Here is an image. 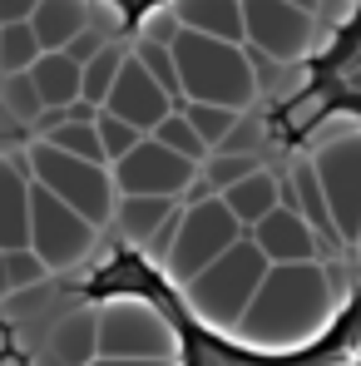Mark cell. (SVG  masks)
<instances>
[{"label": "cell", "instance_id": "6da1fadb", "mask_svg": "<svg viewBox=\"0 0 361 366\" xmlns=\"http://www.w3.org/2000/svg\"><path fill=\"white\" fill-rule=\"evenodd\" d=\"M169 55H174V69H179L183 99H193V104H223V109L247 114V104L262 94L242 45L198 35V30H174Z\"/></svg>", "mask_w": 361, "mask_h": 366}, {"label": "cell", "instance_id": "7a4b0ae2", "mask_svg": "<svg viewBox=\"0 0 361 366\" xmlns=\"http://www.w3.org/2000/svg\"><path fill=\"white\" fill-rule=\"evenodd\" d=\"M238 238H242L238 218H233V213L223 208V198L213 193V198H193V203H183L179 218L149 243V252H159V262H164L159 277L188 282L193 272H203L218 252H228Z\"/></svg>", "mask_w": 361, "mask_h": 366}, {"label": "cell", "instance_id": "3957f363", "mask_svg": "<svg viewBox=\"0 0 361 366\" xmlns=\"http://www.w3.org/2000/svg\"><path fill=\"white\" fill-rule=\"evenodd\" d=\"M262 272H267V257L247 243V238H238L228 252H218L203 272H193V277L183 282L188 297H193V302H183V307H188L203 327H208V322H213V327H238V317L247 312L257 282H262Z\"/></svg>", "mask_w": 361, "mask_h": 366}, {"label": "cell", "instance_id": "277c9868", "mask_svg": "<svg viewBox=\"0 0 361 366\" xmlns=\"http://www.w3.org/2000/svg\"><path fill=\"white\" fill-rule=\"evenodd\" d=\"M25 174L30 183H40L50 198H60L64 208H74L89 228H104L109 213H114V183L104 164H84V159H69L60 149H50L45 139H35L25 149Z\"/></svg>", "mask_w": 361, "mask_h": 366}, {"label": "cell", "instance_id": "5b68a950", "mask_svg": "<svg viewBox=\"0 0 361 366\" xmlns=\"http://www.w3.org/2000/svg\"><path fill=\"white\" fill-rule=\"evenodd\" d=\"M94 357H174V332L154 302L119 297V307L94 312Z\"/></svg>", "mask_w": 361, "mask_h": 366}, {"label": "cell", "instance_id": "8992f818", "mask_svg": "<svg viewBox=\"0 0 361 366\" xmlns=\"http://www.w3.org/2000/svg\"><path fill=\"white\" fill-rule=\"evenodd\" d=\"M94 233L74 208H64L60 198H50L40 183H30V238L25 247L50 267V272H64V267H79L94 247Z\"/></svg>", "mask_w": 361, "mask_h": 366}, {"label": "cell", "instance_id": "52a82bcc", "mask_svg": "<svg viewBox=\"0 0 361 366\" xmlns=\"http://www.w3.org/2000/svg\"><path fill=\"white\" fill-rule=\"evenodd\" d=\"M242 10V45L252 55L272 64H292L312 50V30H317V15H307L287 0H238Z\"/></svg>", "mask_w": 361, "mask_h": 366}, {"label": "cell", "instance_id": "ba28073f", "mask_svg": "<svg viewBox=\"0 0 361 366\" xmlns=\"http://www.w3.org/2000/svg\"><path fill=\"white\" fill-rule=\"evenodd\" d=\"M198 179V164L179 159L174 149H164L154 134H139V144L109 164L114 193H149V198H183L188 183Z\"/></svg>", "mask_w": 361, "mask_h": 366}, {"label": "cell", "instance_id": "9c48e42d", "mask_svg": "<svg viewBox=\"0 0 361 366\" xmlns=\"http://www.w3.org/2000/svg\"><path fill=\"white\" fill-rule=\"evenodd\" d=\"M307 164H312L317 188L327 198V213H332L337 238L342 243H357V233H361V134L337 139L332 149H322Z\"/></svg>", "mask_w": 361, "mask_h": 366}, {"label": "cell", "instance_id": "30bf717a", "mask_svg": "<svg viewBox=\"0 0 361 366\" xmlns=\"http://www.w3.org/2000/svg\"><path fill=\"white\" fill-rule=\"evenodd\" d=\"M247 243L257 247L262 257H267V267H287V262H317L327 247L322 238L312 233V223L302 218L297 208H287V203H277L272 213H262L247 233H242Z\"/></svg>", "mask_w": 361, "mask_h": 366}, {"label": "cell", "instance_id": "8fae6325", "mask_svg": "<svg viewBox=\"0 0 361 366\" xmlns=\"http://www.w3.org/2000/svg\"><path fill=\"white\" fill-rule=\"evenodd\" d=\"M99 109H109L114 119H124V124H134L139 134H149L154 124L164 119L169 109H179L154 79H149V69L134 60V50L124 55V64H119V74H114V84H109V94H104V104Z\"/></svg>", "mask_w": 361, "mask_h": 366}, {"label": "cell", "instance_id": "7c38bea8", "mask_svg": "<svg viewBox=\"0 0 361 366\" xmlns=\"http://www.w3.org/2000/svg\"><path fill=\"white\" fill-rule=\"evenodd\" d=\"M183 198H149V193H119L114 198V213H109V223H119L124 243L134 247H149L174 218H179Z\"/></svg>", "mask_w": 361, "mask_h": 366}, {"label": "cell", "instance_id": "4fadbf2b", "mask_svg": "<svg viewBox=\"0 0 361 366\" xmlns=\"http://www.w3.org/2000/svg\"><path fill=\"white\" fill-rule=\"evenodd\" d=\"M30 238V174L25 164L0 159V247H25Z\"/></svg>", "mask_w": 361, "mask_h": 366}, {"label": "cell", "instance_id": "5bb4252c", "mask_svg": "<svg viewBox=\"0 0 361 366\" xmlns=\"http://www.w3.org/2000/svg\"><path fill=\"white\" fill-rule=\"evenodd\" d=\"M218 198H223V208L238 218V228L247 233L262 213H272V208L282 203V179L267 174V169H252V174H242L238 183H228Z\"/></svg>", "mask_w": 361, "mask_h": 366}, {"label": "cell", "instance_id": "9a60e30c", "mask_svg": "<svg viewBox=\"0 0 361 366\" xmlns=\"http://www.w3.org/2000/svg\"><path fill=\"white\" fill-rule=\"evenodd\" d=\"M89 10H94V0H35L30 30H35L40 50H64L89 25Z\"/></svg>", "mask_w": 361, "mask_h": 366}, {"label": "cell", "instance_id": "2e32d148", "mask_svg": "<svg viewBox=\"0 0 361 366\" xmlns=\"http://www.w3.org/2000/svg\"><path fill=\"white\" fill-rule=\"evenodd\" d=\"M174 25L179 30H198L213 40L242 45V10L238 0H174Z\"/></svg>", "mask_w": 361, "mask_h": 366}, {"label": "cell", "instance_id": "e0dca14e", "mask_svg": "<svg viewBox=\"0 0 361 366\" xmlns=\"http://www.w3.org/2000/svg\"><path fill=\"white\" fill-rule=\"evenodd\" d=\"M45 342H50L45 347L50 366H89L94 362V312L74 307V312L55 317V327H50Z\"/></svg>", "mask_w": 361, "mask_h": 366}, {"label": "cell", "instance_id": "ac0fdd59", "mask_svg": "<svg viewBox=\"0 0 361 366\" xmlns=\"http://www.w3.org/2000/svg\"><path fill=\"white\" fill-rule=\"evenodd\" d=\"M25 74H30V84H35V94H40V109H45V114L79 99V64L69 60L64 50H45Z\"/></svg>", "mask_w": 361, "mask_h": 366}, {"label": "cell", "instance_id": "d6986e66", "mask_svg": "<svg viewBox=\"0 0 361 366\" xmlns=\"http://www.w3.org/2000/svg\"><path fill=\"white\" fill-rule=\"evenodd\" d=\"M124 55H129V50H124L119 40H109L104 50H94L89 60L79 64V104H89V109L104 104V94H109V84H114V74H119Z\"/></svg>", "mask_w": 361, "mask_h": 366}, {"label": "cell", "instance_id": "ffe728a7", "mask_svg": "<svg viewBox=\"0 0 361 366\" xmlns=\"http://www.w3.org/2000/svg\"><path fill=\"white\" fill-rule=\"evenodd\" d=\"M50 149H60L69 159H84V164H104V149H99V134H94V119H60L40 134ZM109 169V164H104Z\"/></svg>", "mask_w": 361, "mask_h": 366}, {"label": "cell", "instance_id": "44dd1931", "mask_svg": "<svg viewBox=\"0 0 361 366\" xmlns=\"http://www.w3.org/2000/svg\"><path fill=\"white\" fill-rule=\"evenodd\" d=\"M40 55H45V50H40L30 20H10V25H0V74H20V69H30Z\"/></svg>", "mask_w": 361, "mask_h": 366}, {"label": "cell", "instance_id": "7402d4cb", "mask_svg": "<svg viewBox=\"0 0 361 366\" xmlns=\"http://www.w3.org/2000/svg\"><path fill=\"white\" fill-rule=\"evenodd\" d=\"M0 109L20 124V129H30V124L45 114V109H40V94H35V84H30L25 69H20V74H0Z\"/></svg>", "mask_w": 361, "mask_h": 366}, {"label": "cell", "instance_id": "603a6c76", "mask_svg": "<svg viewBox=\"0 0 361 366\" xmlns=\"http://www.w3.org/2000/svg\"><path fill=\"white\" fill-rule=\"evenodd\" d=\"M149 134H154V139H159L164 149H174L179 159H188V164H203V159H208V144H203V139H198V134L188 129L183 109H169V114H164V119L154 124Z\"/></svg>", "mask_w": 361, "mask_h": 366}, {"label": "cell", "instance_id": "cb8c5ba5", "mask_svg": "<svg viewBox=\"0 0 361 366\" xmlns=\"http://www.w3.org/2000/svg\"><path fill=\"white\" fill-rule=\"evenodd\" d=\"M134 60L149 69V79L174 99V104H183V89H179V69H174V55H169V45H159V40H139L134 45Z\"/></svg>", "mask_w": 361, "mask_h": 366}, {"label": "cell", "instance_id": "d4e9b609", "mask_svg": "<svg viewBox=\"0 0 361 366\" xmlns=\"http://www.w3.org/2000/svg\"><path fill=\"white\" fill-rule=\"evenodd\" d=\"M183 119H188V129L213 149V144H223V134L238 124V109H223V104H193V99H183L179 104Z\"/></svg>", "mask_w": 361, "mask_h": 366}, {"label": "cell", "instance_id": "484cf974", "mask_svg": "<svg viewBox=\"0 0 361 366\" xmlns=\"http://www.w3.org/2000/svg\"><path fill=\"white\" fill-rule=\"evenodd\" d=\"M94 134H99V149H104V164H114V159H124L134 144H139V129L134 124L114 119L109 109H94Z\"/></svg>", "mask_w": 361, "mask_h": 366}, {"label": "cell", "instance_id": "4316f807", "mask_svg": "<svg viewBox=\"0 0 361 366\" xmlns=\"http://www.w3.org/2000/svg\"><path fill=\"white\" fill-rule=\"evenodd\" d=\"M50 277V267L30 252V247H10L5 252V287L10 292H30V287H40Z\"/></svg>", "mask_w": 361, "mask_h": 366}, {"label": "cell", "instance_id": "83f0119b", "mask_svg": "<svg viewBox=\"0 0 361 366\" xmlns=\"http://www.w3.org/2000/svg\"><path fill=\"white\" fill-rule=\"evenodd\" d=\"M104 5H114V15H119V25H139L149 10H159L164 0H104Z\"/></svg>", "mask_w": 361, "mask_h": 366}, {"label": "cell", "instance_id": "f1b7e54d", "mask_svg": "<svg viewBox=\"0 0 361 366\" xmlns=\"http://www.w3.org/2000/svg\"><path fill=\"white\" fill-rule=\"evenodd\" d=\"M89 366H174V357H129V362H119V357H94Z\"/></svg>", "mask_w": 361, "mask_h": 366}, {"label": "cell", "instance_id": "f546056e", "mask_svg": "<svg viewBox=\"0 0 361 366\" xmlns=\"http://www.w3.org/2000/svg\"><path fill=\"white\" fill-rule=\"evenodd\" d=\"M30 10H35V0H0V25H10V20H30Z\"/></svg>", "mask_w": 361, "mask_h": 366}, {"label": "cell", "instance_id": "4dcf8cb0", "mask_svg": "<svg viewBox=\"0 0 361 366\" xmlns=\"http://www.w3.org/2000/svg\"><path fill=\"white\" fill-rule=\"evenodd\" d=\"M287 5H297V10H307V15H317V0H287Z\"/></svg>", "mask_w": 361, "mask_h": 366}, {"label": "cell", "instance_id": "1f68e13d", "mask_svg": "<svg viewBox=\"0 0 361 366\" xmlns=\"http://www.w3.org/2000/svg\"><path fill=\"white\" fill-rule=\"evenodd\" d=\"M10 287H5V247H0V297H5Z\"/></svg>", "mask_w": 361, "mask_h": 366}, {"label": "cell", "instance_id": "d6a6232c", "mask_svg": "<svg viewBox=\"0 0 361 366\" xmlns=\"http://www.w3.org/2000/svg\"><path fill=\"white\" fill-rule=\"evenodd\" d=\"M357 243H361V233H357Z\"/></svg>", "mask_w": 361, "mask_h": 366}]
</instances>
